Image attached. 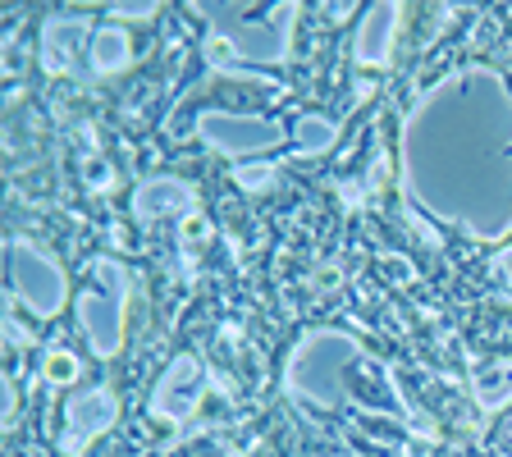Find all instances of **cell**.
Returning a JSON list of instances; mask_svg holds the SVG:
<instances>
[{
  "label": "cell",
  "mask_w": 512,
  "mask_h": 457,
  "mask_svg": "<svg viewBox=\"0 0 512 457\" xmlns=\"http://www.w3.org/2000/svg\"><path fill=\"white\" fill-rule=\"evenodd\" d=\"M398 19H403V5H371V10L362 14V28H357V64H366V69H375V64L389 60V51H394V28Z\"/></svg>",
  "instance_id": "cell-10"
},
{
  "label": "cell",
  "mask_w": 512,
  "mask_h": 457,
  "mask_svg": "<svg viewBox=\"0 0 512 457\" xmlns=\"http://www.w3.org/2000/svg\"><path fill=\"white\" fill-rule=\"evenodd\" d=\"M334 124L325 115H302L298 128H293V142H298V156H320V151L334 147Z\"/></svg>",
  "instance_id": "cell-13"
},
{
  "label": "cell",
  "mask_w": 512,
  "mask_h": 457,
  "mask_svg": "<svg viewBox=\"0 0 512 457\" xmlns=\"http://www.w3.org/2000/svg\"><path fill=\"white\" fill-rule=\"evenodd\" d=\"M362 357V343L352 334H339V330H320V334H307L288 362V389L293 398H307V403H320V407H334L343 398V375L348 366Z\"/></svg>",
  "instance_id": "cell-2"
},
{
  "label": "cell",
  "mask_w": 512,
  "mask_h": 457,
  "mask_svg": "<svg viewBox=\"0 0 512 457\" xmlns=\"http://www.w3.org/2000/svg\"><path fill=\"white\" fill-rule=\"evenodd\" d=\"M202 380H206L202 362L197 357H179L170 371L160 375L156 394H151V416H160V421H188L197 398H202Z\"/></svg>",
  "instance_id": "cell-7"
},
{
  "label": "cell",
  "mask_w": 512,
  "mask_h": 457,
  "mask_svg": "<svg viewBox=\"0 0 512 457\" xmlns=\"http://www.w3.org/2000/svg\"><path fill=\"white\" fill-rule=\"evenodd\" d=\"M10 279H14V293L28 311L37 316H55L64 307V275L46 252H37L32 243L14 238L10 243Z\"/></svg>",
  "instance_id": "cell-4"
},
{
  "label": "cell",
  "mask_w": 512,
  "mask_h": 457,
  "mask_svg": "<svg viewBox=\"0 0 512 457\" xmlns=\"http://www.w3.org/2000/svg\"><path fill=\"white\" fill-rule=\"evenodd\" d=\"M270 179H275V165H238V183H243L247 192L266 188Z\"/></svg>",
  "instance_id": "cell-16"
},
{
  "label": "cell",
  "mask_w": 512,
  "mask_h": 457,
  "mask_svg": "<svg viewBox=\"0 0 512 457\" xmlns=\"http://www.w3.org/2000/svg\"><path fill=\"white\" fill-rule=\"evenodd\" d=\"M83 37H87V23L83 19H69V14L46 19L42 23V60H46V69H51V74H64V69L74 64Z\"/></svg>",
  "instance_id": "cell-11"
},
{
  "label": "cell",
  "mask_w": 512,
  "mask_h": 457,
  "mask_svg": "<svg viewBox=\"0 0 512 457\" xmlns=\"http://www.w3.org/2000/svg\"><path fill=\"white\" fill-rule=\"evenodd\" d=\"M92 270L110 284V298L83 293V298H78V320H83L87 343H92L96 357H115V348H119V316H124V298H128V275L115 266V261H110V256H101Z\"/></svg>",
  "instance_id": "cell-5"
},
{
  "label": "cell",
  "mask_w": 512,
  "mask_h": 457,
  "mask_svg": "<svg viewBox=\"0 0 512 457\" xmlns=\"http://www.w3.org/2000/svg\"><path fill=\"white\" fill-rule=\"evenodd\" d=\"M499 270H503V279L512 284V247H503V256H499Z\"/></svg>",
  "instance_id": "cell-17"
},
{
  "label": "cell",
  "mask_w": 512,
  "mask_h": 457,
  "mask_svg": "<svg viewBox=\"0 0 512 457\" xmlns=\"http://www.w3.org/2000/svg\"><path fill=\"white\" fill-rule=\"evenodd\" d=\"M407 192L476 238L512 229V92L494 69L435 83L403 124Z\"/></svg>",
  "instance_id": "cell-1"
},
{
  "label": "cell",
  "mask_w": 512,
  "mask_h": 457,
  "mask_svg": "<svg viewBox=\"0 0 512 457\" xmlns=\"http://www.w3.org/2000/svg\"><path fill=\"white\" fill-rule=\"evenodd\" d=\"M156 14V0H115L110 5V19H151Z\"/></svg>",
  "instance_id": "cell-15"
},
{
  "label": "cell",
  "mask_w": 512,
  "mask_h": 457,
  "mask_svg": "<svg viewBox=\"0 0 512 457\" xmlns=\"http://www.w3.org/2000/svg\"><path fill=\"white\" fill-rule=\"evenodd\" d=\"M293 19H298V5L279 0L266 19L238 23V28H220V37H229L238 64H279V60H288V51H293V28H288Z\"/></svg>",
  "instance_id": "cell-6"
},
{
  "label": "cell",
  "mask_w": 512,
  "mask_h": 457,
  "mask_svg": "<svg viewBox=\"0 0 512 457\" xmlns=\"http://www.w3.org/2000/svg\"><path fill=\"white\" fill-rule=\"evenodd\" d=\"M197 138L206 147L224 151L234 160L261 156V151H275L284 142V128L275 119H256V115H224V110H202L197 115Z\"/></svg>",
  "instance_id": "cell-3"
},
{
  "label": "cell",
  "mask_w": 512,
  "mask_h": 457,
  "mask_svg": "<svg viewBox=\"0 0 512 457\" xmlns=\"http://www.w3.org/2000/svg\"><path fill=\"white\" fill-rule=\"evenodd\" d=\"M192 206H197V192L183 179H174V174H156V179L138 183V192H133L138 220H160V215H179V211H192Z\"/></svg>",
  "instance_id": "cell-9"
},
{
  "label": "cell",
  "mask_w": 512,
  "mask_h": 457,
  "mask_svg": "<svg viewBox=\"0 0 512 457\" xmlns=\"http://www.w3.org/2000/svg\"><path fill=\"white\" fill-rule=\"evenodd\" d=\"M476 398L480 407H499L512 398V366H503L499 380H476Z\"/></svg>",
  "instance_id": "cell-14"
},
{
  "label": "cell",
  "mask_w": 512,
  "mask_h": 457,
  "mask_svg": "<svg viewBox=\"0 0 512 457\" xmlns=\"http://www.w3.org/2000/svg\"><path fill=\"white\" fill-rule=\"evenodd\" d=\"M128 32L119 28V23H106V28L92 32V51H87V64H92V74H119L128 64Z\"/></svg>",
  "instance_id": "cell-12"
},
{
  "label": "cell",
  "mask_w": 512,
  "mask_h": 457,
  "mask_svg": "<svg viewBox=\"0 0 512 457\" xmlns=\"http://www.w3.org/2000/svg\"><path fill=\"white\" fill-rule=\"evenodd\" d=\"M115 394L110 389H87V394L69 398V435H64V448L78 453L83 444H92L101 430L115 426Z\"/></svg>",
  "instance_id": "cell-8"
}]
</instances>
